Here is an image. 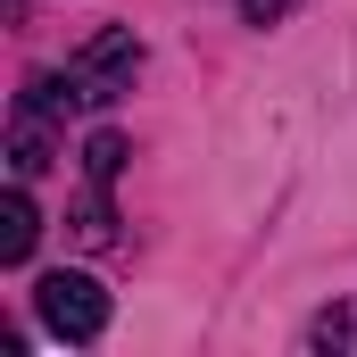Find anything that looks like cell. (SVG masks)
I'll return each mask as SVG.
<instances>
[{"instance_id": "cell-1", "label": "cell", "mask_w": 357, "mask_h": 357, "mask_svg": "<svg viewBox=\"0 0 357 357\" xmlns=\"http://www.w3.org/2000/svg\"><path fill=\"white\" fill-rule=\"evenodd\" d=\"M133 75H142V42H133V25L91 33L84 50L67 59V91H75L84 108H108L116 91H133Z\"/></svg>"}, {"instance_id": "cell-6", "label": "cell", "mask_w": 357, "mask_h": 357, "mask_svg": "<svg viewBox=\"0 0 357 357\" xmlns=\"http://www.w3.org/2000/svg\"><path fill=\"white\" fill-rule=\"evenodd\" d=\"M291 8H299V0H241V17H250V25H282Z\"/></svg>"}, {"instance_id": "cell-5", "label": "cell", "mask_w": 357, "mask_h": 357, "mask_svg": "<svg viewBox=\"0 0 357 357\" xmlns=\"http://www.w3.org/2000/svg\"><path fill=\"white\" fill-rule=\"evenodd\" d=\"M116 167H125V142H116V133H91V142H84V175L108 191V183H116Z\"/></svg>"}, {"instance_id": "cell-3", "label": "cell", "mask_w": 357, "mask_h": 357, "mask_svg": "<svg viewBox=\"0 0 357 357\" xmlns=\"http://www.w3.org/2000/svg\"><path fill=\"white\" fill-rule=\"evenodd\" d=\"M67 100H75V91L59 84V75H33V84H25V100H17V125H8V167H17V183L50 167V116H59Z\"/></svg>"}, {"instance_id": "cell-2", "label": "cell", "mask_w": 357, "mask_h": 357, "mask_svg": "<svg viewBox=\"0 0 357 357\" xmlns=\"http://www.w3.org/2000/svg\"><path fill=\"white\" fill-rule=\"evenodd\" d=\"M33 316H42L59 341H100V333H108V291H100L91 274L59 266V274L33 282Z\"/></svg>"}, {"instance_id": "cell-4", "label": "cell", "mask_w": 357, "mask_h": 357, "mask_svg": "<svg viewBox=\"0 0 357 357\" xmlns=\"http://www.w3.org/2000/svg\"><path fill=\"white\" fill-rule=\"evenodd\" d=\"M33 241H42V216H33V199H25V183H17V191L0 199V266H25Z\"/></svg>"}]
</instances>
